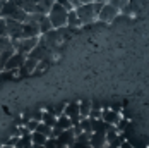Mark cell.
Segmentation results:
<instances>
[{"mask_svg": "<svg viewBox=\"0 0 149 148\" xmlns=\"http://www.w3.org/2000/svg\"><path fill=\"white\" fill-rule=\"evenodd\" d=\"M0 17H3V19H15L19 23H24L26 17H28V12L22 11L14 0H3L2 7H0Z\"/></svg>", "mask_w": 149, "mask_h": 148, "instance_id": "1", "label": "cell"}, {"mask_svg": "<svg viewBox=\"0 0 149 148\" xmlns=\"http://www.w3.org/2000/svg\"><path fill=\"white\" fill-rule=\"evenodd\" d=\"M14 2L22 11H26L28 14H33V12L46 14L55 0H14Z\"/></svg>", "mask_w": 149, "mask_h": 148, "instance_id": "2", "label": "cell"}, {"mask_svg": "<svg viewBox=\"0 0 149 148\" xmlns=\"http://www.w3.org/2000/svg\"><path fill=\"white\" fill-rule=\"evenodd\" d=\"M67 9L65 7H62L60 4L57 2H53V5L50 7V11L46 12L48 16V19H50V23H52V26L55 28V30H58V28H63L65 24H67Z\"/></svg>", "mask_w": 149, "mask_h": 148, "instance_id": "3", "label": "cell"}, {"mask_svg": "<svg viewBox=\"0 0 149 148\" xmlns=\"http://www.w3.org/2000/svg\"><path fill=\"white\" fill-rule=\"evenodd\" d=\"M79 21H81V26H88V24H93L96 21V16L98 12L94 11V4L93 2H86V4H81L79 7L74 9Z\"/></svg>", "mask_w": 149, "mask_h": 148, "instance_id": "4", "label": "cell"}, {"mask_svg": "<svg viewBox=\"0 0 149 148\" xmlns=\"http://www.w3.org/2000/svg\"><path fill=\"white\" fill-rule=\"evenodd\" d=\"M118 16H120V11L117 9V7H113V5L108 4V2H103L100 12H98V16H96V21H101V23H111V21L117 19Z\"/></svg>", "mask_w": 149, "mask_h": 148, "instance_id": "5", "label": "cell"}, {"mask_svg": "<svg viewBox=\"0 0 149 148\" xmlns=\"http://www.w3.org/2000/svg\"><path fill=\"white\" fill-rule=\"evenodd\" d=\"M40 36H31V38H19V40H12V45H14V50L22 54V55H28L33 47L38 43Z\"/></svg>", "mask_w": 149, "mask_h": 148, "instance_id": "6", "label": "cell"}, {"mask_svg": "<svg viewBox=\"0 0 149 148\" xmlns=\"http://www.w3.org/2000/svg\"><path fill=\"white\" fill-rule=\"evenodd\" d=\"M5 35L10 40H19L22 35V23L15 19H5Z\"/></svg>", "mask_w": 149, "mask_h": 148, "instance_id": "7", "label": "cell"}, {"mask_svg": "<svg viewBox=\"0 0 149 148\" xmlns=\"http://www.w3.org/2000/svg\"><path fill=\"white\" fill-rule=\"evenodd\" d=\"M50 54V50H48V47H46L45 40H43V36L40 35V40H38V43L33 47V50H31L29 54H28V57H31V59L34 60H43Z\"/></svg>", "mask_w": 149, "mask_h": 148, "instance_id": "8", "label": "cell"}, {"mask_svg": "<svg viewBox=\"0 0 149 148\" xmlns=\"http://www.w3.org/2000/svg\"><path fill=\"white\" fill-rule=\"evenodd\" d=\"M74 131H72V128H69V129H63V131H60L57 136H55V140H57V147H70L72 145V141H74Z\"/></svg>", "mask_w": 149, "mask_h": 148, "instance_id": "9", "label": "cell"}, {"mask_svg": "<svg viewBox=\"0 0 149 148\" xmlns=\"http://www.w3.org/2000/svg\"><path fill=\"white\" fill-rule=\"evenodd\" d=\"M26 59V55L19 54V52H14L9 59L5 60V66H3V71H14V69H19L22 66V62Z\"/></svg>", "mask_w": 149, "mask_h": 148, "instance_id": "10", "label": "cell"}, {"mask_svg": "<svg viewBox=\"0 0 149 148\" xmlns=\"http://www.w3.org/2000/svg\"><path fill=\"white\" fill-rule=\"evenodd\" d=\"M101 119H103L104 122H108V124H111V126H115L117 122H118V112L117 110H113V109H110V107H104L101 109Z\"/></svg>", "mask_w": 149, "mask_h": 148, "instance_id": "11", "label": "cell"}, {"mask_svg": "<svg viewBox=\"0 0 149 148\" xmlns=\"http://www.w3.org/2000/svg\"><path fill=\"white\" fill-rule=\"evenodd\" d=\"M36 64H38V60H34V59H31V57L26 55V59H24V62H22V66H21L17 71H19L21 76H31L33 71H34V67H36Z\"/></svg>", "mask_w": 149, "mask_h": 148, "instance_id": "12", "label": "cell"}, {"mask_svg": "<svg viewBox=\"0 0 149 148\" xmlns=\"http://www.w3.org/2000/svg\"><path fill=\"white\" fill-rule=\"evenodd\" d=\"M89 145L93 148H103L104 145H106L104 133H91V136H89Z\"/></svg>", "mask_w": 149, "mask_h": 148, "instance_id": "13", "label": "cell"}, {"mask_svg": "<svg viewBox=\"0 0 149 148\" xmlns=\"http://www.w3.org/2000/svg\"><path fill=\"white\" fill-rule=\"evenodd\" d=\"M14 148H33V141H31V133H24L17 138V143Z\"/></svg>", "mask_w": 149, "mask_h": 148, "instance_id": "14", "label": "cell"}, {"mask_svg": "<svg viewBox=\"0 0 149 148\" xmlns=\"http://www.w3.org/2000/svg\"><path fill=\"white\" fill-rule=\"evenodd\" d=\"M65 26H69V28H72V30L81 28V21H79V17H77L74 9H70V11L67 12V24H65Z\"/></svg>", "mask_w": 149, "mask_h": 148, "instance_id": "15", "label": "cell"}, {"mask_svg": "<svg viewBox=\"0 0 149 148\" xmlns=\"http://www.w3.org/2000/svg\"><path fill=\"white\" fill-rule=\"evenodd\" d=\"M91 110V100H81L79 102V117H88Z\"/></svg>", "mask_w": 149, "mask_h": 148, "instance_id": "16", "label": "cell"}, {"mask_svg": "<svg viewBox=\"0 0 149 148\" xmlns=\"http://www.w3.org/2000/svg\"><path fill=\"white\" fill-rule=\"evenodd\" d=\"M46 138L43 133H38V131H31V141H33V145H45Z\"/></svg>", "mask_w": 149, "mask_h": 148, "instance_id": "17", "label": "cell"}, {"mask_svg": "<svg viewBox=\"0 0 149 148\" xmlns=\"http://www.w3.org/2000/svg\"><path fill=\"white\" fill-rule=\"evenodd\" d=\"M55 121H57V116H53L52 112H43V117H41V122H45L48 128H53L55 126Z\"/></svg>", "mask_w": 149, "mask_h": 148, "instance_id": "18", "label": "cell"}, {"mask_svg": "<svg viewBox=\"0 0 149 148\" xmlns=\"http://www.w3.org/2000/svg\"><path fill=\"white\" fill-rule=\"evenodd\" d=\"M52 28H53V26H52L48 16L45 14L43 17H41V21H40V35H43V33H46V31H50Z\"/></svg>", "mask_w": 149, "mask_h": 148, "instance_id": "19", "label": "cell"}, {"mask_svg": "<svg viewBox=\"0 0 149 148\" xmlns=\"http://www.w3.org/2000/svg\"><path fill=\"white\" fill-rule=\"evenodd\" d=\"M34 131H38V133H43L45 136H52V128H48L45 122H41V121L38 122V126H36V129H34Z\"/></svg>", "mask_w": 149, "mask_h": 148, "instance_id": "20", "label": "cell"}, {"mask_svg": "<svg viewBox=\"0 0 149 148\" xmlns=\"http://www.w3.org/2000/svg\"><path fill=\"white\" fill-rule=\"evenodd\" d=\"M38 122H40V121H36V119H28L24 126H26V129H28V131L31 133V131H34V129H36V126H38Z\"/></svg>", "mask_w": 149, "mask_h": 148, "instance_id": "21", "label": "cell"}, {"mask_svg": "<svg viewBox=\"0 0 149 148\" xmlns=\"http://www.w3.org/2000/svg\"><path fill=\"white\" fill-rule=\"evenodd\" d=\"M45 148H58L57 147V140L53 136H48L46 141H45Z\"/></svg>", "mask_w": 149, "mask_h": 148, "instance_id": "22", "label": "cell"}, {"mask_svg": "<svg viewBox=\"0 0 149 148\" xmlns=\"http://www.w3.org/2000/svg\"><path fill=\"white\" fill-rule=\"evenodd\" d=\"M106 2H108V4H111L113 7H117L118 11L123 7V5H125V4H127V0H106Z\"/></svg>", "mask_w": 149, "mask_h": 148, "instance_id": "23", "label": "cell"}, {"mask_svg": "<svg viewBox=\"0 0 149 148\" xmlns=\"http://www.w3.org/2000/svg\"><path fill=\"white\" fill-rule=\"evenodd\" d=\"M55 2H57V4H60L62 7H65L67 11H70V9H72V5H70V0H55Z\"/></svg>", "mask_w": 149, "mask_h": 148, "instance_id": "24", "label": "cell"}, {"mask_svg": "<svg viewBox=\"0 0 149 148\" xmlns=\"http://www.w3.org/2000/svg\"><path fill=\"white\" fill-rule=\"evenodd\" d=\"M3 35H5V19L0 17V36H3Z\"/></svg>", "mask_w": 149, "mask_h": 148, "instance_id": "25", "label": "cell"}, {"mask_svg": "<svg viewBox=\"0 0 149 148\" xmlns=\"http://www.w3.org/2000/svg\"><path fill=\"white\" fill-rule=\"evenodd\" d=\"M118 148H134V147H132V145H130V143L125 140V141H122V145H120Z\"/></svg>", "mask_w": 149, "mask_h": 148, "instance_id": "26", "label": "cell"}, {"mask_svg": "<svg viewBox=\"0 0 149 148\" xmlns=\"http://www.w3.org/2000/svg\"><path fill=\"white\" fill-rule=\"evenodd\" d=\"M33 148H45V145H33Z\"/></svg>", "mask_w": 149, "mask_h": 148, "instance_id": "27", "label": "cell"}, {"mask_svg": "<svg viewBox=\"0 0 149 148\" xmlns=\"http://www.w3.org/2000/svg\"><path fill=\"white\" fill-rule=\"evenodd\" d=\"M0 148H14V147H10V145H0Z\"/></svg>", "mask_w": 149, "mask_h": 148, "instance_id": "28", "label": "cell"}, {"mask_svg": "<svg viewBox=\"0 0 149 148\" xmlns=\"http://www.w3.org/2000/svg\"><path fill=\"white\" fill-rule=\"evenodd\" d=\"M81 4H86V2H91V0H79Z\"/></svg>", "mask_w": 149, "mask_h": 148, "instance_id": "29", "label": "cell"}, {"mask_svg": "<svg viewBox=\"0 0 149 148\" xmlns=\"http://www.w3.org/2000/svg\"><path fill=\"white\" fill-rule=\"evenodd\" d=\"M91 2H106V0H91Z\"/></svg>", "mask_w": 149, "mask_h": 148, "instance_id": "30", "label": "cell"}, {"mask_svg": "<svg viewBox=\"0 0 149 148\" xmlns=\"http://www.w3.org/2000/svg\"><path fill=\"white\" fill-rule=\"evenodd\" d=\"M2 2H3V0H2ZM2 2H0V7H2Z\"/></svg>", "mask_w": 149, "mask_h": 148, "instance_id": "31", "label": "cell"}, {"mask_svg": "<svg viewBox=\"0 0 149 148\" xmlns=\"http://www.w3.org/2000/svg\"><path fill=\"white\" fill-rule=\"evenodd\" d=\"M0 2H2V0H0Z\"/></svg>", "mask_w": 149, "mask_h": 148, "instance_id": "32", "label": "cell"}]
</instances>
